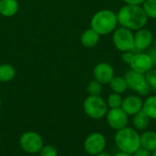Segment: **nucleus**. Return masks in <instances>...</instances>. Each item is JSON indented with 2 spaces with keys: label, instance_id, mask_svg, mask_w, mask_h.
Returning <instances> with one entry per match:
<instances>
[{
  "label": "nucleus",
  "instance_id": "obj_1",
  "mask_svg": "<svg viewBox=\"0 0 156 156\" xmlns=\"http://www.w3.org/2000/svg\"><path fill=\"white\" fill-rule=\"evenodd\" d=\"M117 19L122 27L130 30H138L144 27L148 17L143 6L125 5L119 10Z\"/></svg>",
  "mask_w": 156,
  "mask_h": 156
},
{
  "label": "nucleus",
  "instance_id": "obj_2",
  "mask_svg": "<svg viewBox=\"0 0 156 156\" xmlns=\"http://www.w3.org/2000/svg\"><path fill=\"white\" fill-rule=\"evenodd\" d=\"M114 141L117 148L121 152L133 154L141 147L140 134L138 131L132 127H125L116 131Z\"/></svg>",
  "mask_w": 156,
  "mask_h": 156
},
{
  "label": "nucleus",
  "instance_id": "obj_3",
  "mask_svg": "<svg viewBox=\"0 0 156 156\" xmlns=\"http://www.w3.org/2000/svg\"><path fill=\"white\" fill-rule=\"evenodd\" d=\"M118 24L117 15L108 9L96 12L90 20V27L99 35H107L116 29Z\"/></svg>",
  "mask_w": 156,
  "mask_h": 156
},
{
  "label": "nucleus",
  "instance_id": "obj_4",
  "mask_svg": "<svg viewBox=\"0 0 156 156\" xmlns=\"http://www.w3.org/2000/svg\"><path fill=\"white\" fill-rule=\"evenodd\" d=\"M83 111L90 118L100 120L106 116L108 105L101 96L89 95L83 101Z\"/></svg>",
  "mask_w": 156,
  "mask_h": 156
},
{
  "label": "nucleus",
  "instance_id": "obj_5",
  "mask_svg": "<svg viewBox=\"0 0 156 156\" xmlns=\"http://www.w3.org/2000/svg\"><path fill=\"white\" fill-rule=\"evenodd\" d=\"M20 148L27 154H34L39 153L44 146V141L42 136L34 131H27L22 133L19 138Z\"/></svg>",
  "mask_w": 156,
  "mask_h": 156
},
{
  "label": "nucleus",
  "instance_id": "obj_6",
  "mask_svg": "<svg viewBox=\"0 0 156 156\" xmlns=\"http://www.w3.org/2000/svg\"><path fill=\"white\" fill-rule=\"evenodd\" d=\"M124 79L127 82L128 88L141 96H146L149 94L151 88L145 80L144 74L136 72L133 69L126 71Z\"/></svg>",
  "mask_w": 156,
  "mask_h": 156
},
{
  "label": "nucleus",
  "instance_id": "obj_7",
  "mask_svg": "<svg viewBox=\"0 0 156 156\" xmlns=\"http://www.w3.org/2000/svg\"><path fill=\"white\" fill-rule=\"evenodd\" d=\"M134 34L132 30L121 27L113 31L112 41L115 48L122 51H133L134 49Z\"/></svg>",
  "mask_w": 156,
  "mask_h": 156
},
{
  "label": "nucleus",
  "instance_id": "obj_8",
  "mask_svg": "<svg viewBox=\"0 0 156 156\" xmlns=\"http://www.w3.org/2000/svg\"><path fill=\"white\" fill-rule=\"evenodd\" d=\"M107 145L105 136L101 133H92L87 136L84 141V151L89 155L95 156L103 152Z\"/></svg>",
  "mask_w": 156,
  "mask_h": 156
},
{
  "label": "nucleus",
  "instance_id": "obj_9",
  "mask_svg": "<svg viewBox=\"0 0 156 156\" xmlns=\"http://www.w3.org/2000/svg\"><path fill=\"white\" fill-rule=\"evenodd\" d=\"M106 120L109 126L114 131H119L128 126V115L122 108L108 110Z\"/></svg>",
  "mask_w": 156,
  "mask_h": 156
},
{
  "label": "nucleus",
  "instance_id": "obj_10",
  "mask_svg": "<svg viewBox=\"0 0 156 156\" xmlns=\"http://www.w3.org/2000/svg\"><path fill=\"white\" fill-rule=\"evenodd\" d=\"M129 65L131 67V69L142 74H145L147 71L154 67L150 56L146 52L134 53L133 58Z\"/></svg>",
  "mask_w": 156,
  "mask_h": 156
},
{
  "label": "nucleus",
  "instance_id": "obj_11",
  "mask_svg": "<svg viewBox=\"0 0 156 156\" xmlns=\"http://www.w3.org/2000/svg\"><path fill=\"white\" fill-rule=\"evenodd\" d=\"M134 49L133 52H144V50L148 49L154 41V36L153 33L146 29V28H141L136 30L134 36Z\"/></svg>",
  "mask_w": 156,
  "mask_h": 156
},
{
  "label": "nucleus",
  "instance_id": "obj_12",
  "mask_svg": "<svg viewBox=\"0 0 156 156\" xmlns=\"http://www.w3.org/2000/svg\"><path fill=\"white\" fill-rule=\"evenodd\" d=\"M93 77L94 80H96L102 85L109 84L114 77V69L109 63L101 62L94 67Z\"/></svg>",
  "mask_w": 156,
  "mask_h": 156
},
{
  "label": "nucleus",
  "instance_id": "obj_13",
  "mask_svg": "<svg viewBox=\"0 0 156 156\" xmlns=\"http://www.w3.org/2000/svg\"><path fill=\"white\" fill-rule=\"evenodd\" d=\"M143 100L137 95H129L122 100V109L128 116H133L143 109Z\"/></svg>",
  "mask_w": 156,
  "mask_h": 156
},
{
  "label": "nucleus",
  "instance_id": "obj_14",
  "mask_svg": "<svg viewBox=\"0 0 156 156\" xmlns=\"http://www.w3.org/2000/svg\"><path fill=\"white\" fill-rule=\"evenodd\" d=\"M19 9L17 0H0V15L5 17L14 16Z\"/></svg>",
  "mask_w": 156,
  "mask_h": 156
},
{
  "label": "nucleus",
  "instance_id": "obj_15",
  "mask_svg": "<svg viewBox=\"0 0 156 156\" xmlns=\"http://www.w3.org/2000/svg\"><path fill=\"white\" fill-rule=\"evenodd\" d=\"M100 36L91 27L83 31L80 37V42L85 48H94L100 41Z\"/></svg>",
  "mask_w": 156,
  "mask_h": 156
},
{
  "label": "nucleus",
  "instance_id": "obj_16",
  "mask_svg": "<svg viewBox=\"0 0 156 156\" xmlns=\"http://www.w3.org/2000/svg\"><path fill=\"white\" fill-rule=\"evenodd\" d=\"M141 147L153 152L156 150V133L154 131H145L140 134Z\"/></svg>",
  "mask_w": 156,
  "mask_h": 156
},
{
  "label": "nucleus",
  "instance_id": "obj_17",
  "mask_svg": "<svg viewBox=\"0 0 156 156\" xmlns=\"http://www.w3.org/2000/svg\"><path fill=\"white\" fill-rule=\"evenodd\" d=\"M133 117V125L136 131H145L147 129L151 119L143 111H140Z\"/></svg>",
  "mask_w": 156,
  "mask_h": 156
},
{
  "label": "nucleus",
  "instance_id": "obj_18",
  "mask_svg": "<svg viewBox=\"0 0 156 156\" xmlns=\"http://www.w3.org/2000/svg\"><path fill=\"white\" fill-rule=\"evenodd\" d=\"M16 76L15 68L7 63L0 64V82L5 83L14 80Z\"/></svg>",
  "mask_w": 156,
  "mask_h": 156
},
{
  "label": "nucleus",
  "instance_id": "obj_19",
  "mask_svg": "<svg viewBox=\"0 0 156 156\" xmlns=\"http://www.w3.org/2000/svg\"><path fill=\"white\" fill-rule=\"evenodd\" d=\"M142 111L150 119H156V95L149 96L144 101Z\"/></svg>",
  "mask_w": 156,
  "mask_h": 156
},
{
  "label": "nucleus",
  "instance_id": "obj_20",
  "mask_svg": "<svg viewBox=\"0 0 156 156\" xmlns=\"http://www.w3.org/2000/svg\"><path fill=\"white\" fill-rule=\"evenodd\" d=\"M111 90L114 92V93H119V94H122L124 93L127 89H128V85L127 82L124 79V77H113V79L110 81L109 83Z\"/></svg>",
  "mask_w": 156,
  "mask_h": 156
},
{
  "label": "nucleus",
  "instance_id": "obj_21",
  "mask_svg": "<svg viewBox=\"0 0 156 156\" xmlns=\"http://www.w3.org/2000/svg\"><path fill=\"white\" fill-rule=\"evenodd\" d=\"M122 100H123V98L122 97V94L112 92V94H110V96L107 99L108 108H110V109L121 108L122 103Z\"/></svg>",
  "mask_w": 156,
  "mask_h": 156
},
{
  "label": "nucleus",
  "instance_id": "obj_22",
  "mask_svg": "<svg viewBox=\"0 0 156 156\" xmlns=\"http://www.w3.org/2000/svg\"><path fill=\"white\" fill-rule=\"evenodd\" d=\"M143 9L148 18L156 19V0H146L143 4Z\"/></svg>",
  "mask_w": 156,
  "mask_h": 156
},
{
  "label": "nucleus",
  "instance_id": "obj_23",
  "mask_svg": "<svg viewBox=\"0 0 156 156\" xmlns=\"http://www.w3.org/2000/svg\"><path fill=\"white\" fill-rule=\"evenodd\" d=\"M87 92L90 96H101L102 92V84L96 80L90 81L87 86Z\"/></svg>",
  "mask_w": 156,
  "mask_h": 156
},
{
  "label": "nucleus",
  "instance_id": "obj_24",
  "mask_svg": "<svg viewBox=\"0 0 156 156\" xmlns=\"http://www.w3.org/2000/svg\"><path fill=\"white\" fill-rule=\"evenodd\" d=\"M144 76L151 90H156V69H151L144 74Z\"/></svg>",
  "mask_w": 156,
  "mask_h": 156
},
{
  "label": "nucleus",
  "instance_id": "obj_25",
  "mask_svg": "<svg viewBox=\"0 0 156 156\" xmlns=\"http://www.w3.org/2000/svg\"><path fill=\"white\" fill-rule=\"evenodd\" d=\"M39 156H58V150L53 145H44L39 151Z\"/></svg>",
  "mask_w": 156,
  "mask_h": 156
},
{
  "label": "nucleus",
  "instance_id": "obj_26",
  "mask_svg": "<svg viewBox=\"0 0 156 156\" xmlns=\"http://www.w3.org/2000/svg\"><path fill=\"white\" fill-rule=\"evenodd\" d=\"M134 52L133 51H124L122 55V59L124 63L126 64H130V62L132 61L133 58Z\"/></svg>",
  "mask_w": 156,
  "mask_h": 156
},
{
  "label": "nucleus",
  "instance_id": "obj_27",
  "mask_svg": "<svg viewBox=\"0 0 156 156\" xmlns=\"http://www.w3.org/2000/svg\"><path fill=\"white\" fill-rule=\"evenodd\" d=\"M151 58L153 63H154V66H156V48L155 47H150L148 49H146L145 51Z\"/></svg>",
  "mask_w": 156,
  "mask_h": 156
},
{
  "label": "nucleus",
  "instance_id": "obj_28",
  "mask_svg": "<svg viewBox=\"0 0 156 156\" xmlns=\"http://www.w3.org/2000/svg\"><path fill=\"white\" fill-rule=\"evenodd\" d=\"M133 156H151V152L143 147H140L137 151H135L133 154Z\"/></svg>",
  "mask_w": 156,
  "mask_h": 156
},
{
  "label": "nucleus",
  "instance_id": "obj_29",
  "mask_svg": "<svg viewBox=\"0 0 156 156\" xmlns=\"http://www.w3.org/2000/svg\"><path fill=\"white\" fill-rule=\"evenodd\" d=\"M126 5H141L146 0H123Z\"/></svg>",
  "mask_w": 156,
  "mask_h": 156
},
{
  "label": "nucleus",
  "instance_id": "obj_30",
  "mask_svg": "<svg viewBox=\"0 0 156 156\" xmlns=\"http://www.w3.org/2000/svg\"><path fill=\"white\" fill-rule=\"evenodd\" d=\"M113 156H133V154H128V153H124V152H119L117 154H115Z\"/></svg>",
  "mask_w": 156,
  "mask_h": 156
},
{
  "label": "nucleus",
  "instance_id": "obj_31",
  "mask_svg": "<svg viewBox=\"0 0 156 156\" xmlns=\"http://www.w3.org/2000/svg\"><path fill=\"white\" fill-rule=\"evenodd\" d=\"M95 156H112L109 153H107V152H105V151H103V152H101V153H100L99 154H97V155Z\"/></svg>",
  "mask_w": 156,
  "mask_h": 156
},
{
  "label": "nucleus",
  "instance_id": "obj_32",
  "mask_svg": "<svg viewBox=\"0 0 156 156\" xmlns=\"http://www.w3.org/2000/svg\"><path fill=\"white\" fill-rule=\"evenodd\" d=\"M151 156H156V150L153 151V152L151 153Z\"/></svg>",
  "mask_w": 156,
  "mask_h": 156
},
{
  "label": "nucleus",
  "instance_id": "obj_33",
  "mask_svg": "<svg viewBox=\"0 0 156 156\" xmlns=\"http://www.w3.org/2000/svg\"><path fill=\"white\" fill-rule=\"evenodd\" d=\"M154 47L156 48V37H155V38L154 39Z\"/></svg>",
  "mask_w": 156,
  "mask_h": 156
},
{
  "label": "nucleus",
  "instance_id": "obj_34",
  "mask_svg": "<svg viewBox=\"0 0 156 156\" xmlns=\"http://www.w3.org/2000/svg\"><path fill=\"white\" fill-rule=\"evenodd\" d=\"M1 104H2V101H1V98H0V108H1Z\"/></svg>",
  "mask_w": 156,
  "mask_h": 156
}]
</instances>
